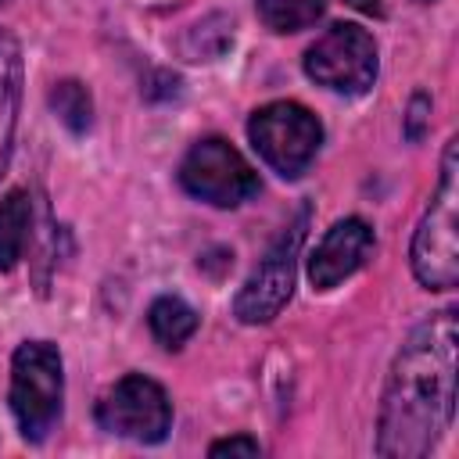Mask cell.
<instances>
[{"label":"cell","instance_id":"obj_1","mask_svg":"<svg viewBox=\"0 0 459 459\" xmlns=\"http://www.w3.org/2000/svg\"><path fill=\"white\" fill-rule=\"evenodd\" d=\"M455 308H441L423 319L398 348L380 402V455L423 459L441 441L455 409Z\"/></svg>","mask_w":459,"mask_h":459},{"label":"cell","instance_id":"obj_2","mask_svg":"<svg viewBox=\"0 0 459 459\" xmlns=\"http://www.w3.org/2000/svg\"><path fill=\"white\" fill-rule=\"evenodd\" d=\"M459 140L452 136L441 158L437 190L412 233V273L427 290H452L459 283Z\"/></svg>","mask_w":459,"mask_h":459},{"label":"cell","instance_id":"obj_3","mask_svg":"<svg viewBox=\"0 0 459 459\" xmlns=\"http://www.w3.org/2000/svg\"><path fill=\"white\" fill-rule=\"evenodd\" d=\"M65 373L61 351L50 341H25L11 359V412L18 420L22 437L43 441L61 416Z\"/></svg>","mask_w":459,"mask_h":459},{"label":"cell","instance_id":"obj_4","mask_svg":"<svg viewBox=\"0 0 459 459\" xmlns=\"http://www.w3.org/2000/svg\"><path fill=\"white\" fill-rule=\"evenodd\" d=\"M247 136H251L255 151L262 154V161L276 176L298 179V176L308 172V165L319 154L323 126H319V118L305 104H298V100H273V104H262L251 115Z\"/></svg>","mask_w":459,"mask_h":459},{"label":"cell","instance_id":"obj_5","mask_svg":"<svg viewBox=\"0 0 459 459\" xmlns=\"http://www.w3.org/2000/svg\"><path fill=\"white\" fill-rule=\"evenodd\" d=\"M179 183L190 197L215 208H237L258 194V172L222 136H204L186 151L179 165Z\"/></svg>","mask_w":459,"mask_h":459},{"label":"cell","instance_id":"obj_6","mask_svg":"<svg viewBox=\"0 0 459 459\" xmlns=\"http://www.w3.org/2000/svg\"><path fill=\"white\" fill-rule=\"evenodd\" d=\"M97 427L115 437L154 445L172 427V402L158 380H151L143 373H129L100 394Z\"/></svg>","mask_w":459,"mask_h":459},{"label":"cell","instance_id":"obj_7","mask_svg":"<svg viewBox=\"0 0 459 459\" xmlns=\"http://www.w3.org/2000/svg\"><path fill=\"white\" fill-rule=\"evenodd\" d=\"M305 75L333 93H366L377 79V43L362 25L337 22L305 50Z\"/></svg>","mask_w":459,"mask_h":459},{"label":"cell","instance_id":"obj_8","mask_svg":"<svg viewBox=\"0 0 459 459\" xmlns=\"http://www.w3.org/2000/svg\"><path fill=\"white\" fill-rule=\"evenodd\" d=\"M305 212L276 237V244L269 247V255L258 262V269L247 276V283L240 287L233 312L240 323H269L273 316H280V308L290 301L294 294V276H298V247L305 240Z\"/></svg>","mask_w":459,"mask_h":459},{"label":"cell","instance_id":"obj_9","mask_svg":"<svg viewBox=\"0 0 459 459\" xmlns=\"http://www.w3.org/2000/svg\"><path fill=\"white\" fill-rule=\"evenodd\" d=\"M369 255H373V230H369V222L341 219V222H333L323 233V240L308 255V280H312L316 290H333L355 269H362Z\"/></svg>","mask_w":459,"mask_h":459},{"label":"cell","instance_id":"obj_10","mask_svg":"<svg viewBox=\"0 0 459 459\" xmlns=\"http://www.w3.org/2000/svg\"><path fill=\"white\" fill-rule=\"evenodd\" d=\"M18 108H22V50L18 39L7 29H0V176L11 165Z\"/></svg>","mask_w":459,"mask_h":459},{"label":"cell","instance_id":"obj_11","mask_svg":"<svg viewBox=\"0 0 459 459\" xmlns=\"http://www.w3.org/2000/svg\"><path fill=\"white\" fill-rule=\"evenodd\" d=\"M32 226V197L29 190H7L0 197V273L14 269L25 255Z\"/></svg>","mask_w":459,"mask_h":459},{"label":"cell","instance_id":"obj_12","mask_svg":"<svg viewBox=\"0 0 459 459\" xmlns=\"http://www.w3.org/2000/svg\"><path fill=\"white\" fill-rule=\"evenodd\" d=\"M147 326H151V333H154V341L161 348H183L197 330V312L183 298L161 294L147 308Z\"/></svg>","mask_w":459,"mask_h":459},{"label":"cell","instance_id":"obj_13","mask_svg":"<svg viewBox=\"0 0 459 459\" xmlns=\"http://www.w3.org/2000/svg\"><path fill=\"white\" fill-rule=\"evenodd\" d=\"M258 14L273 32H301L323 18V0H258Z\"/></svg>","mask_w":459,"mask_h":459},{"label":"cell","instance_id":"obj_14","mask_svg":"<svg viewBox=\"0 0 459 459\" xmlns=\"http://www.w3.org/2000/svg\"><path fill=\"white\" fill-rule=\"evenodd\" d=\"M50 108L54 115L72 129V133H86L90 122H93V100H90V90L75 79H65L50 90Z\"/></svg>","mask_w":459,"mask_h":459},{"label":"cell","instance_id":"obj_15","mask_svg":"<svg viewBox=\"0 0 459 459\" xmlns=\"http://www.w3.org/2000/svg\"><path fill=\"white\" fill-rule=\"evenodd\" d=\"M427 122H430V97L427 93H412L409 111H405V136L409 140H423Z\"/></svg>","mask_w":459,"mask_h":459},{"label":"cell","instance_id":"obj_16","mask_svg":"<svg viewBox=\"0 0 459 459\" xmlns=\"http://www.w3.org/2000/svg\"><path fill=\"white\" fill-rule=\"evenodd\" d=\"M258 452H262V445H258L255 437H247V434H237V437L215 441V445L208 448V455H258Z\"/></svg>","mask_w":459,"mask_h":459},{"label":"cell","instance_id":"obj_17","mask_svg":"<svg viewBox=\"0 0 459 459\" xmlns=\"http://www.w3.org/2000/svg\"><path fill=\"white\" fill-rule=\"evenodd\" d=\"M344 4L362 11V14H380V0H344Z\"/></svg>","mask_w":459,"mask_h":459},{"label":"cell","instance_id":"obj_18","mask_svg":"<svg viewBox=\"0 0 459 459\" xmlns=\"http://www.w3.org/2000/svg\"><path fill=\"white\" fill-rule=\"evenodd\" d=\"M423 4H430V0H423Z\"/></svg>","mask_w":459,"mask_h":459},{"label":"cell","instance_id":"obj_19","mask_svg":"<svg viewBox=\"0 0 459 459\" xmlns=\"http://www.w3.org/2000/svg\"><path fill=\"white\" fill-rule=\"evenodd\" d=\"M0 4H4V0H0Z\"/></svg>","mask_w":459,"mask_h":459}]
</instances>
